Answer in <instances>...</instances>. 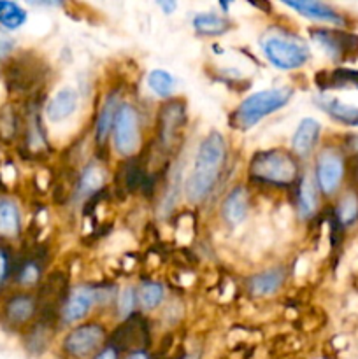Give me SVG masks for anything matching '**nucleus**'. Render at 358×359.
I'll return each instance as SVG.
<instances>
[{"mask_svg":"<svg viewBox=\"0 0 358 359\" xmlns=\"http://www.w3.org/2000/svg\"><path fill=\"white\" fill-rule=\"evenodd\" d=\"M225 160H227V144H225L223 135L211 132L200 142L193 170L190 172L185 182V195L190 202H202L213 191L225 167Z\"/></svg>","mask_w":358,"mask_h":359,"instance_id":"f257e3e1","label":"nucleus"},{"mask_svg":"<svg viewBox=\"0 0 358 359\" xmlns=\"http://www.w3.org/2000/svg\"><path fill=\"white\" fill-rule=\"evenodd\" d=\"M291 95H293L291 88H270V90L249 95L232 112L228 123L234 130L253 128L263 118L283 109L291 100Z\"/></svg>","mask_w":358,"mask_h":359,"instance_id":"f03ea898","label":"nucleus"},{"mask_svg":"<svg viewBox=\"0 0 358 359\" xmlns=\"http://www.w3.org/2000/svg\"><path fill=\"white\" fill-rule=\"evenodd\" d=\"M249 175L255 181L274 186H290L298 177L297 160L284 151H262L249 161Z\"/></svg>","mask_w":358,"mask_h":359,"instance_id":"7ed1b4c3","label":"nucleus"},{"mask_svg":"<svg viewBox=\"0 0 358 359\" xmlns=\"http://www.w3.org/2000/svg\"><path fill=\"white\" fill-rule=\"evenodd\" d=\"M265 58L281 70L300 69L309 60V49L300 39L290 35H272L262 42Z\"/></svg>","mask_w":358,"mask_h":359,"instance_id":"20e7f679","label":"nucleus"},{"mask_svg":"<svg viewBox=\"0 0 358 359\" xmlns=\"http://www.w3.org/2000/svg\"><path fill=\"white\" fill-rule=\"evenodd\" d=\"M309 35L330 58L347 62L358 56V35L353 32L340 28H312Z\"/></svg>","mask_w":358,"mask_h":359,"instance_id":"39448f33","label":"nucleus"},{"mask_svg":"<svg viewBox=\"0 0 358 359\" xmlns=\"http://www.w3.org/2000/svg\"><path fill=\"white\" fill-rule=\"evenodd\" d=\"M114 147L121 156H132L139 146V114L135 107L123 104L114 118Z\"/></svg>","mask_w":358,"mask_h":359,"instance_id":"423d86ee","label":"nucleus"},{"mask_svg":"<svg viewBox=\"0 0 358 359\" xmlns=\"http://www.w3.org/2000/svg\"><path fill=\"white\" fill-rule=\"evenodd\" d=\"M105 339V330L98 323H86L77 326L63 340V349L74 358H84L102 346Z\"/></svg>","mask_w":358,"mask_h":359,"instance_id":"0eeeda50","label":"nucleus"},{"mask_svg":"<svg viewBox=\"0 0 358 359\" xmlns=\"http://www.w3.org/2000/svg\"><path fill=\"white\" fill-rule=\"evenodd\" d=\"M344 175V161L339 153L332 149L323 151L316 161V182L323 195H333L340 186Z\"/></svg>","mask_w":358,"mask_h":359,"instance_id":"6e6552de","label":"nucleus"},{"mask_svg":"<svg viewBox=\"0 0 358 359\" xmlns=\"http://www.w3.org/2000/svg\"><path fill=\"white\" fill-rule=\"evenodd\" d=\"M284 6L290 7V9L297 11L298 14L305 18H311V20L316 21H325V23H332L336 27H344L346 25V20H344L343 14L337 13L332 6L323 2H312V0H300V2H283Z\"/></svg>","mask_w":358,"mask_h":359,"instance_id":"1a4fd4ad","label":"nucleus"},{"mask_svg":"<svg viewBox=\"0 0 358 359\" xmlns=\"http://www.w3.org/2000/svg\"><path fill=\"white\" fill-rule=\"evenodd\" d=\"M319 133H321V125L316 119L305 118L298 123L293 137H291V149L298 156H307L314 146L318 144Z\"/></svg>","mask_w":358,"mask_h":359,"instance_id":"9d476101","label":"nucleus"},{"mask_svg":"<svg viewBox=\"0 0 358 359\" xmlns=\"http://www.w3.org/2000/svg\"><path fill=\"white\" fill-rule=\"evenodd\" d=\"M249 210V195L246 191V188L237 186V188L232 189L227 195V198L223 200V207H221V212H223V219L228 224L235 226V224H241L246 219Z\"/></svg>","mask_w":358,"mask_h":359,"instance_id":"9b49d317","label":"nucleus"},{"mask_svg":"<svg viewBox=\"0 0 358 359\" xmlns=\"http://www.w3.org/2000/svg\"><path fill=\"white\" fill-rule=\"evenodd\" d=\"M185 125V107L181 102H168L160 114V132L165 144H171L178 130Z\"/></svg>","mask_w":358,"mask_h":359,"instance_id":"f8f14e48","label":"nucleus"},{"mask_svg":"<svg viewBox=\"0 0 358 359\" xmlns=\"http://www.w3.org/2000/svg\"><path fill=\"white\" fill-rule=\"evenodd\" d=\"M316 84L321 90H343V88H357L358 70L354 69H333L316 76Z\"/></svg>","mask_w":358,"mask_h":359,"instance_id":"ddd939ff","label":"nucleus"},{"mask_svg":"<svg viewBox=\"0 0 358 359\" xmlns=\"http://www.w3.org/2000/svg\"><path fill=\"white\" fill-rule=\"evenodd\" d=\"M77 107V93L72 88H62L55 97L51 98L48 105V118L49 121L58 123L69 118Z\"/></svg>","mask_w":358,"mask_h":359,"instance_id":"4468645a","label":"nucleus"},{"mask_svg":"<svg viewBox=\"0 0 358 359\" xmlns=\"http://www.w3.org/2000/svg\"><path fill=\"white\" fill-rule=\"evenodd\" d=\"M95 302V293L90 290H77L67 300L63 307V319L67 323H76L83 319L90 312L91 305Z\"/></svg>","mask_w":358,"mask_h":359,"instance_id":"2eb2a0df","label":"nucleus"},{"mask_svg":"<svg viewBox=\"0 0 358 359\" xmlns=\"http://www.w3.org/2000/svg\"><path fill=\"white\" fill-rule=\"evenodd\" d=\"M318 105L340 125L357 126L358 128V107H354V105L343 104L337 98H321Z\"/></svg>","mask_w":358,"mask_h":359,"instance_id":"dca6fc26","label":"nucleus"},{"mask_svg":"<svg viewBox=\"0 0 358 359\" xmlns=\"http://www.w3.org/2000/svg\"><path fill=\"white\" fill-rule=\"evenodd\" d=\"M35 314V300L28 294H16L6 305V319L13 325H25Z\"/></svg>","mask_w":358,"mask_h":359,"instance_id":"f3484780","label":"nucleus"},{"mask_svg":"<svg viewBox=\"0 0 358 359\" xmlns=\"http://www.w3.org/2000/svg\"><path fill=\"white\" fill-rule=\"evenodd\" d=\"M284 280V273L281 269L267 270V272L258 273L249 280V291L255 297H269L274 294L281 287Z\"/></svg>","mask_w":358,"mask_h":359,"instance_id":"a211bd4d","label":"nucleus"},{"mask_svg":"<svg viewBox=\"0 0 358 359\" xmlns=\"http://www.w3.org/2000/svg\"><path fill=\"white\" fill-rule=\"evenodd\" d=\"M232 23L225 16L214 13H200L193 18V28L197 34L207 35V37H214V35H221L225 32L230 30Z\"/></svg>","mask_w":358,"mask_h":359,"instance_id":"6ab92c4d","label":"nucleus"},{"mask_svg":"<svg viewBox=\"0 0 358 359\" xmlns=\"http://www.w3.org/2000/svg\"><path fill=\"white\" fill-rule=\"evenodd\" d=\"M116 112H118V95H111L105 100L102 111L98 112L97 125H95V137H97L98 144H104L105 139L109 137V132L114 125Z\"/></svg>","mask_w":358,"mask_h":359,"instance_id":"aec40b11","label":"nucleus"},{"mask_svg":"<svg viewBox=\"0 0 358 359\" xmlns=\"http://www.w3.org/2000/svg\"><path fill=\"white\" fill-rule=\"evenodd\" d=\"M21 221L16 203L11 200H0V237H16L20 233Z\"/></svg>","mask_w":358,"mask_h":359,"instance_id":"412c9836","label":"nucleus"},{"mask_svg":"<svg viewBox=\"0 0 358 359\" xmlns=\"http://www.w3.org/2000/svg\"><path fill=\"white\" fill-rule=\"evenodd\" d=\"M27 23V11L16 2L0 0V25L7 30H16Z\"/></svg>","mask_w":358,"mask_h":359,"instance_id":"4be33fe9","label":"nucleus"},{"mask_svg":"<svg viewBox=\"0 0 358 359\" xmlns=\"http://www.w3.org/2000/svg\"><path fill=\"white\" fill-rule=\"evenodd\" d=\"M318 207V196H316V189L312 186L311 179L305 177L300 182V189H298V210H300L302 217H311L316 212Z\"/></svg>","mask_w":358,"mask_h":359,"instance_id":"5701e85b","label":"nucleus"},{"mask_svg":"<svg viewBox=\"0 0 358 359\" xmlns=\"http://www.w3.org/2000/svg\"><path fill=\"white\" fill-rule=\"evenodd\" d=\"M147 84H150L151 90L161 98H168L172 95L175 88V81L167 70H161V69H154L151 70V74L147 76Z\"/></svg>","mask_w":358,"mask_h":359,"instance_id":"b1692460","label":"nucleus"},{"mask_svg":"<svg viewBox=\"0 0 358 359\" xmlns=\"http://www.w3.org/2000/svg\"><path fill=\"white\" fill-rule=\"evenodd\" d=\"M102 181H104V175H102L100 168L90 165L81 174L79 184H77V195H91V193L100 188Z\"/></svg>","mask_w":358,"mask_h":359,"instance_id":"393cba45","label":"nucleus"},{"mask_svg":"<svg viewBox=\"0 0 358 359\" xmlns=\"http://www.w3.org/2000/svg\"><path fill=\"white\" fill-rule=\"evenodd\" d=\"M139 304L142 309L151 311V309L158 307L164 300V287L157 283H146L139 287Z\"/></svg>","mask_w":358,"mask_h":359,"instance_id":"a878e982","label":"nucleus"},{"mask_svg":"<svg viewBox=\"0 0 358 359\" xmlns=\"http://www.w3.org/2000/svg\"><path fill=\"white\" fill-rule=\"evenodd\" d=\"M358 217V198L357 195L350 193V195L344 196L340 200L339 207H337V219H339L340 224L347 226L351 224L353 221H357Z\"/></svg>","mask_w":358,"mask_h":359,"instance_id":"bb28decb","label":"nucleus"},{"mask_svg":"<svg viewBox=\"0 0 358 359\" xmlns=\"http://www.w3.org/2000/svg\"><path fill=\"white\" fill-rule=\"evenodd\" d=\"M135 294H133L132 287H126L125 291L119 297V316L126 318V316L132 314L133 307H135Z\"/></svg>","mask_w":358,"mask_h":359,"instance_id":"cd10ccee","label":"nucleus"},{"mask_svg":"<svg viewBox=\"0 0 358 359\" xmlns=\"http://www.w3.org/2000/svg\"><path fill=\"white\" fill-rule=\"evenodd\" d=\"M39 280V266L37 263H25L20 270V283L21 284H34Z\"/></svg>","mask_w":358,"mask_h":359,"instance_id":"c85d7f7f","label":"nucleus"},{"mask_svg":"<svg viewBox=\"0 0 358 359\" xmlns=\"http://www.w3.org/2000/svg\"><path fill=\"white\" fill-rule=\"evenodd\" d=\"M13 48H14L13 39H11L9 35L4 34V32H0V58L9 55V53L13 51Z\"/></svg>","mask_w":358,"mask_h":359,"instance_id":"c756f323","label":"nucleus"},{"mask_svg":"<svg viewBox=\"0 0 358 359\" xmlns=\"http://www.w3.org/2000/svg\"><path fill=\"white\" fill-rule=\"evenodd\" d=\"M7 272H9V258H7L6 252L0 249V286H2L4 280H6Z\"/></svg>","mask_w":358,"mask_h":359,"instance_id":"7c9ffc66","label":"nucleus"},{"mask_svg":"<svg viewBox=\"0 0 358 359\" xmlns=\"http://www.w3.org/2000/svg\"><path fill=\"white\" fill-rule=\"evenodd\" d=\"M93 359H118V351H116V347H105Z\"/></svg>","mask_w":358,"mask_h":359,"instance_id":"2f4dec72","label":"nucleus"},{"mask_svg":"<svg viewBox=\"0 0 358 359\" xmlns=\"http://www.w3.org/2000/svg\"><path fill=\"white\" fill-rule=\"evenodd\" d=\"M160 7L165 14H171V13H174L175 7H178V4L175 2H160Z\"/></svg>","mask_w":358,"mask_h":359,"instance_id":"473e14b6","label":"nucleus"},{"mask_svg":"<svg viewBox=\"0 0 358 359\" xmlns=\"http://www.w3.org/2000/svg\"><path fill=\"white\" fill-rule=\"evenodd\" d=\"M128 359H147V358H146V354L140 353V351H137V353H133Z\"/></svg>","mask_w":358,"mask_h":359,"instance_id":"72a5a7b5","label":"nucleus"},{"mask_svg":"<svg viewBox=\"0 0 358 359\" xmlns=\"http://www.w3.org/2000/svg\"><path fill=\"white\" fill-rule=\"evenodd\" d=\"M186 359H195V358H193V356H190V358H186Z\"/></svg>","mask_w":358,"mask_h":359,"instance_id":"f704fd0d","label":"nucleus"}]
</instances>
